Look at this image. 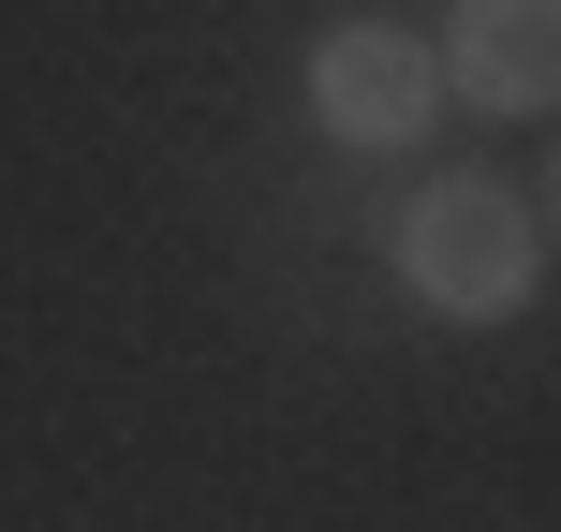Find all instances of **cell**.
<instances>
[{
    "instance_id": "cell-1",
    "label": "cell",
    "mask_w": 561,
    "mask_h": 532,
    "mask_svg": "<svg viewBox=\"0 0 561 532\" xmlns=\"http://www.w3.org/2000/svg\"><path fill=\"white\" fill-rule=\"evenodd\" d=\"M399 281L444 326H517L547 281V207H517V178H428L399 207Z\"/></svg>"
},
{
    "instance_id": "cell-2",
    "label": "cell",
    "mask_w": 561,
    "mask_h": 532,
    "mask_svg": "<svg viewBox=\"0 0 561 532\" xmlns=\"http://www.w3.org/2000/svg\"><path fill=\"white\" fill-rule=\"evenodd\" d=\"M310 118H325L340 148H414L428 118H444V59H428L399 15H325V45H310Z\"/></svg>"
},
{
    "instance_id": "cell-3",
    "label": "cell",
    "mask_w": 561,
    "mask_h": 532,
    "mask_svg": "<svg viewBox=\"0 0 561 532\" xmlns=\"http://www.w3.org/2000/svg\"><path fill=\"white\" fill-rule=\"evenodd\" d=\"M428 59H444L458 104H488V118H547V104H561V0H458Z\"/></svg>"
},
{
    "instance_id": "cell-4",
    "label": "cell",
    "mask_w": 561,
    "mask_h": 532,
    "mask_svg": "<svg viewBox=\"0 0 561 532\" xmlns=\"http://www.w3.org/2000/svg\"><path fill=\"white\" fill-rule=\"evenodd\" d=\"M547 237H561V163H547Z\"/></svg>"
}]
</instances>
